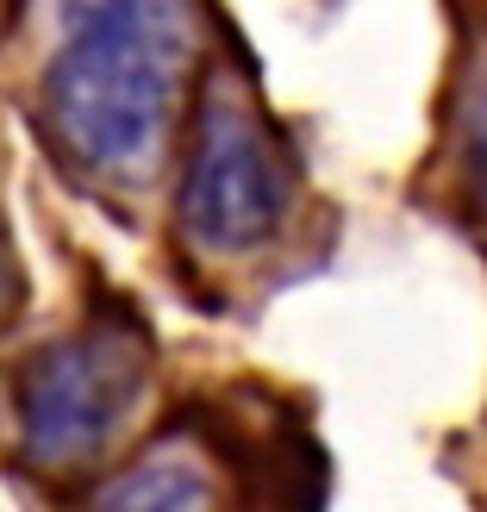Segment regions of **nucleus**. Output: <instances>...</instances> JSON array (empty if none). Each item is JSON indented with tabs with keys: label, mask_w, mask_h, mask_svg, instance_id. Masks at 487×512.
Masks as SVG:
<instances>
[{
	"label": "nucleus",
	"mask_w": 487,
	"mask_h": 512,
	"mask_svg": "<svg viewBox=\"0 0 487 512\" xmlns=\"http://www.w3.org/2000/svg\"><path fill=\"white\" fill-rule=\"evenodd\" d=\"M182 63V0H63V44L44 63L50 138L94 175L150 169L175 125Z\"/></svg>",
	"instance_id": "1"
},
{
	"label": "nucleus",
	"mask_w": 487,
	"mask_h": 512,
	"mask_svg": "<svg viewBox=\"0 0 487 512\" xmlns=\"http://www.w3.org/2000/svg\"><path fill=\"white\" fill-rule=\"evenodd\" d=\"M144 388V344L132 331H82L32 350L19 369V444L38 469H69L94 456L132 413Z\"/></svg>",
	"instance_id": "2"
},
{
	"label": "nucleus",
	"mask_w": 487,
	"mask_h": 512,
	"mask_svg": "<svg viewBox=\"0 0 487 512\" xmlns=\"http://www.w3.org/2000/svg\"><path fill=\"white\" fill-rule=\"evenodd\" d=\"M288 188L269 157V144L250 132L238 113L213 107L207 113V138L194 150L188 188H182V225L200 250L213 256H244L256 244L275 238Z\"/></svg>",
	"instance_id": "3"
},
{
	"label": "nucleus",
	"mask_w": 487,
	"mask_h": 512,
	"mask_svg": "<svg viewBox=\"0 0 487 512\" xmlns=\"http://www.w3.org/2000/svg\"><path fill=\"white\" fill-rule=\"evenodd\" d=\"M200 500H207V481L188 463H169V456L132 469L125 481H113V488L100 494V506H200Z\"/></svg>",
	"instance_id": "4"
},
{
	"label": "nucleus",
	"mask_w": 487,
	"mask_h": 512,
	"mask_svg": "<svg viewBox=\"0 0 487 512\" xmlns=\"http://www.w3.org/2000/svg\"><path fill=\"white\" fill-rule=\"evenodd\" d=\"M19 300V269H13V250H7V232H0V319L13 313Z\"/></svg>",
	"instance_id": "5"
},
{
	"label": "nucleus",
	"mask_w": 487,
	"mask_h": 512,
	"mask_svg": "<svg viewBox=\"0 0 487 512\" xmlns=\"http://www.w3.org/2000/svg\"><path fill=\"white\" fill-rule=\"evenodd\" d=\"M475 188L487 200V119H481V132H475Z\"/></svg>",
	"instance_id": "6"
}]
</instances>
